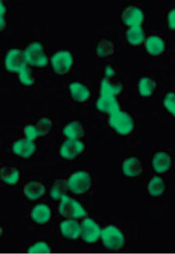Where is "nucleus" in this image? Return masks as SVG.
<instances>
[{"mask_svg":"<svg viewBox=\"0 0 175 254\" xmlns=\"http://www.w3.org/2000/svg\"><path fill=\"white\" fill-rule=\"evenodd\" d=\"M108 125L117 134L126 136L135 129V122L129 113L117 111L108 117Z\"/></svg>","mask_w":175,"mask_h":254,"instance_id":"f257e3e1","label":"nucleus"},{"mask_svg":"<svg viewBox=\"0 0 175 254\" xmlns=\"http://www.w3.org/2000/svg\"><path fill=\"white\" fill-rule=\"evenodd\" d=\"M58 213L66 219H82L88 215L84 206L78 201L67 195L61 199L58 205Z\"/></svg>","mask_w":175,"mask_h":254,"instance_id":"f03ea898","label":"nucleus"},{"mask_svg":"<svg viewBox=\"0 0 175 254\" xmlns=\"http://www.w3.org/2000/svg\"><path fill=\"white\" fill-rule=\"evenodd\" d=\"M100 240L104 247L110 251H119L126 244L123 232L115 225H108L103 229Z\"/></svg>","mask_w":175,"mask_h":254,"instance_id":"7ed1b4c3","label":"nucleus"},{"mask_svg":"<svg viewBox=\"0 0 175 254\" xmlns=\"http://www.w3.org/2000/svg\"><path fill=\"white\" fill-rule=\"evenodd\" d=\"M67 183L69 190L73 194L84 195L91 188V176L85 171H79L70 175Z\"/></svg>","mask_w":175,"mask_h":254,"instance_id":"20e7f679","label":"nucleus"},{"mask_svg":"<svg viewBox=\"0 0 175 254\" xmlns=\"http://www.w3.org/2000/svg\"><path fill=\"white\" fill-rule=\"evenodd\" d=\"M24 53L26 61L29 66L44 67L48 64V58L44 52V46L39 42L30 43Z\"/></svg>","mask_w":175,"mask_h":254,"instance_id":"39448f33","label":"nucleus"},{"mask_svg":"<svg viewBox=\"0 0 175 254\" xmlns=\"http://www.w3.org/2000/svg\"><path fill=\"white\" fill-rule=\"evenodd\" d=\"M117 96L113 92L100 89V96L96 103L97 110L109 115L120 111V104Z\"/></svg>","mask_w":175,"mask_h":254,"instance_id":"423d86ee","label":"nucleus"},{"mask_svg":"<svg viewBox=\"0 0 175 254\" xmlns=\"http://www.w3.org/2000/svg\"><path fill=\"white\" fill-rule=\"evenodd\" d=\"M73 64V57L71 52L60 50L55 53L51 58L53 70L58 74H66L71 70Z\"/></svg>","mask_w":175,"mask_h":254,"instance_id":"0eeeda50","label":"nucleus"},{"mask_svg":"<svg viewBox=\"0 0 175 254\" xmlns=\"http://www.w3.org/2000/svg\"><path fill=\"white\" fill-rule=\"evenodd\" d=\"M81 237L85 243H95L98 242L101 236V231L98 224L91 217H84L81 222Z\"/></svg>","mask_w":175,"mask_h":254,"instance_id":"6e6552de","label":"nucleus"},{"mask_svg":"<svg viewBox=\"0 0 175 254\" xmlns=\"http://www.w3.org/2000/svg\"><path fill=\"white\" fill-rule=\"evenodd\" d=\"M4 65L8 71L18 74L21 69L28 65L26 61L25 53L18 49L9 50L5 56Z\"/></svg>","mask_w":175,"mask_h":254,"instance_id":"1a4fd4ad","label":"nucleus"},{"mask_svg":"<svg viewBox=\"0 0 175 254\" xmlns=\"http://www.w3.org/2000/svg\"><path fill=\"white\" fill-rule=\"evenodd\" d=\"M85 150V145L79 139L66 140L60 148V155L62 158L73 160L79 157Z\"/></svg>","mask_w":175,"mask_h":254,"instance_id":"9d476101","label":"nucleus"},{"mask_svg":"<svg viewBox=\"0 0 175 254\" xmlns=\"http://www.w3.org/2000/svg\"><path fill=\"white\" fill-rule=\"evenodd\" d=\"M122 20L123 22L128 26L131 27H139L144 21L145 15L142 9L135 6H130L126 7L122 13Z\"/></svg>","mask_w":175,"mask_h":254,"instance_id":"9b49d317","label":"nucleus"},{"mask_svg":"<svg viewBox=\"0 0 175 254\" xmlns=\"http://www.w3.org/2000/svg\"><path fill=\"white\" fill-rule=\"evenodd\" d=\"M37 149L36 144L34 141L28 138L18 139L13 144L12 150L15 155L21 158L27 159L31 157Z\"/></svg>","mask_w":175,"mask_h":254,"instance_id":"f8f14e48","label":"nucleus"},{"mask_svg":"<svg viewBox=\"0 0 175 254\" xmlns=\"http://www.w3.org/2000/svg\"><path fill=\"white\" fill-rule=\"evenodd\" d=\"M60 232L67 240H76L81 237V225L77 219H66L59 226Z\"/></svg>","mask_w":175,"mask_h":254,"instance_id":"ddd939ff","label":"nucleus"},{"mask_svg":"<svg viewBox=\"0 0 175 254\" xmlns=\"http://www.w3.org/2000/svg\"><path fill=\"white\" fill-rule=\"evenodd\" d=\"M172 157L167 152H157L153 156L152 166L154 172L157 173L163 174L168 172L172 168Z\"/></svg>","mask_w":175,"mask_h":254,"instance_id":"4468645a","label":"nucleus"},{"mask_svg":"<svg viewBox=\"0 0 175 254\" xmlns=\"http://www.w3.org/2000/svg\"><path fill=\"white\" fill-rule=\"evenodd\" d=\"M123 175L126 177H138L142 173V165L140 160L137 157H129L123 161L122 165Z\"/></svg>","mask_w":175,"mask_h":254,"instance_id":"2eb2a0df","label":"nucleus"},{"mask_svg":"<svg viewBox=\"0 0 175 254\" xmlns=\"http://www.w3.org/2000/svg\"><path fill=\"white\" fill-rule=\"evenodd\" d=\"M31 217L38 225H45L51 219V208L45 203L35 205L31 210Z\"/></svg>","mask_w":175,"mask_h":254,"instance_id":"dca6fc26","label":"nucleus"},{"mask_svg":"<svg viewBox=\"0 0 175 254\" xmlns=\"http://www.w3.org/2000/svg\"><path fill=\"white\" fill-rule=\"evenodd\" d=\"M144 44L146 51L152 56L161 55L166 49V43L160 35H150L146 38Z\"/></svg>","mask_w":175,"mask_h":254,"instance_id":"f3484780","label":"nucleus"},{"mask_svg":"<svg viewBox=\"0 0 175 254\" xmlns=\"http://www.w3.org/2000/svg\"><path fill=\"white\" fill-rule=\"evenodd\" d=\"M46 190L45 186L40 182L31 181L24 186V194L29 200H38L46 193Z\"/></svg>","mask_w":175,"mask_h":254,"instance_id":"a211bd4d","label":"nucleus"},{"mask_svg":"<svg viewBox=\"0 0 175 254\" xmlns=\"http://www.w3.org/2000/svg\"><path fill=\"white\" fill-rule=\"evenodd\" d=\"M69 89L73 100L79 103L88 101L91 96L89 88L83 83L78 82V81L72 82L69 86Z\"/></svg>","mask_w":175,"mask_h":254,"instance_id":"6ab92c4d","label":"nucleus"},{"mask_svg":"<svg viewBox=\"0 0 175 254\" xmlns=\"http://www.w3.org/2000/svg\"><path fill=\"white\" fill-rule=\"evenodd\" d=\"M126 38L127 42L131 46H134L143 44L146 39L145 31L141 26L129 28L126 33Z\"/></svg>","mask_w":175,"mask_h":254,"instance_id":"aec40b11","label":"nucleus"},{"mask_svg":"<svg viewBox=\"0 0 175 254\" xmlns=\"http://www.w3.org/2000/svg\"><path fill=\"white\" fill-rule=\"evenodd\" d=\"M20 171L17 168L6 166L0 170V179L8 186H15L20 180Z\"/></svg>","mask_w":175,"mask_h":254,"instance_id":"412c9836","label":"nucleus"},{"mask_svg":"<svg viewBox=\"0 0 175 254\" xmlns=\"http://www.w3.org/2000/svg\"><path fill=\"white\" fill-rule=\"evenodd\" d=\"M63 134L70 139H81L85 134L84 126L80 122H70L63 128Z\"/></svg>","mask_w":175,"mask_h":254,"instance_id":"4be33fe9","label":"nucleus"},{"mask_svg":"<svg viewBox=\"0 0 175 254\" xmlns=\"http://www.w3.org/2000/svg\"><path fill=\"white\" fill-rule=\"evenodd\" d=\"M157 82L149 77H142L138 82V92L142 98H149L155 92Z\"/></svg>","mask_w":175,"mask_h":254,"instance_id":"5701e85b","label":"nucleus"},{"mask_svg":"<svg viewBox=\"0 0 175 254\" xmlns=\"http://www.w3.org/2000/svg\"><path fill=\"white\" fill-rule=\"evenodd\" d=\"M147 190L148 192L151 196H161L166 190L164 179L160 176H154L152 178L148 183Z\"/></svg>","mask_w":175,"mask_h":254,"instance_id":"b1692460","label":"nucleus"},{"mask_svg":"<svg viewBox=\"0 0 175 254\" xmlns=\"http://www.w3.org/2000/svg\"><path fill=\"white\" fill-rule=\"evenodd\" d=\"M69 191L67 180L58 179L55 181L50 190V195L55 200H61L62 197L67 195Z\"/></svg>","mask_w":175,"mask_h":254,"instance_id":"393cba45","label":"nucleus"},{"mask_svg":"<svg viewBox=\"0 0 175 254\" xmlns=\"http://www.w3.org/2000/svg\"><path fill=\"white\" fill-rule=\"evenodd\" d=\"M114 52H115L114 43L108 39H100L96 46V54L99 58H109L113 55Z\"/></svg>","mask_w":175,"mask_h":254,"instance_id":"a878e982","label":"nucleus"},{"mask_svg":"<svg viewBox=\"0 0 175 254\" xmlns=\"http://www.w3.org/2000/svg\"><path fill=\"white\" fill-rule=\"evenodd\" d=\"M29 65L24 66L18 73V79L22 85L26 86L33 85L35 82V78L34 77L32 71L30 68Z\"/></svg>","mask_w":175,"mask_h":254,"instance_id":"bb28decb","label":"nucleus"},{"mask_svg":"<svg viewBox=\"0 0 175 254\" xmlns=\"http://www.w3.org/2000/svg\"><path fill=\"white\" fill-rule=\"evenodd\" d=\"M37 128L39 130L41 136H45L51 131L52 128V122L51 119L47 118H42L37 122Z\"/></svg>","mask_w":175,"mask_h":254,"instance_id":"cd10ccee","label":"nucleus"},{"mask_svg":"<svg viewBox=\"0 0 175 254\" xmlns=\"http://www.w3.org/2000/svg\"><path fill=\"white\" fill-rule=\"evenodd\" d=\"M28 252L29 254H50L51 250L47 243L41 241L31 245L28 248Z\"/></svg>","mask_w":175,"mask_h":254,"instance_id":"c85d7f7f","label":"nucleus"},{"mask_svg":"<svg viewBox=\"0 0 175 254\" xmlns=\"http://www.w3.org/2000/svg\"><path fill=\"white\" fill-rule=\"evenodd\" d=\"M163 105L167 111L173 116H175V92H168V94L164 96Z\"/></svg>","mask_w":175,"mask_h":254,"instance_id":"c756f323","label":"nucleus"},{"mask_svg":"<svg viewBox=\"0 0 175 254\" xmlns=\"http://www.w3.org/2000/svg\"><path fill=\"white\" fill-rule=\"evenodd\" d=\"M24 134L26 138L31 140V141H34L37 138L40 137V134H39L36 126H32V125H28L24 127Z\"/></svg>","mask_w":175,"mask_h":254,"instance_id":"7c9ffc66","label":"nucleus"},{"mask_svg":"<svg viewBox=\"0 0 175 254\" xmlns=\"http://www.w3.org/2000/svg\"><path fill=\"white\" fill-rule=\"evenodd\" d=\"M168 25L170 29L175 31V8L168 13Z\"/></svg>","mask_w":175,"mask_h":254,"instance_id":"2f4dec72","label":"nucleus"},{"mask_svg":"<svg viewBox=\"0 0 175 254\" xmlns=\"http://www.w3.org/2000/svg\"><path fill=\"white\" fill-rule=\"evenodd\" d=\"M0 6H1V28H2V29H3L4 26H5V24H6L5 20H4V14L6 13V6H5V4L2 2H1Z\"/></svg>","mask_w":175,"mask_h":254,"instance_id":"473e14b6","label":"nucleus"},{"mask_svg":"<svg viewBox=\"0 0 175 254\" xmlns=\"http://www.w3.org/2000/svg\"><path fill=\"white\" fill-rule=\"evenodd\" d=\"M115 75V71L114 70L113 67H111V66H106L105 67V77H114Z\"/></svg>","mask_w":175,"mask_h":254,"instance_id":"72a5a7b5","label":"nucleus"}]
</instances>
